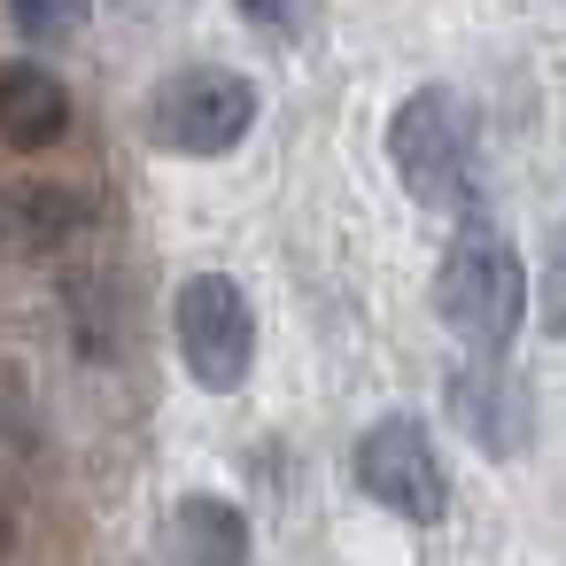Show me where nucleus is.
Listing matches in <instances>:
<instances>
[{"label": "nucleus", "instance_id": "1a4fd4ad", "mask_svg": "<svg viewBox=\"0 0 566 566\" xmlns=\"http://www.w3.org/2000/svg\"><path fill=\"white\" fill-rule=\"evenodd\" d=\"M86 226V195L71 187H17L0 195V249H48Z\"/></svg>", "mask_w": 566, "mask_h": 566}, {"label": "nucleus", "instance_id": "6e6552de", "mask_svg": "<svg viewBox=\"0 0 566 566\" xmlns=\"http://www.w3.org/2000/svg\"><path fill=\"white\" fill-rule=\"evenodd\" d=\"M63 133H71L63 78H48L40 63H9V71H0V140H9V148H55Z\"/></svg>", "mask_w": 566, "mask_h": 566}, {"label": "nucleus", "instance_id": "0eeeda50", "mask_svg": "<svg viewBox=\"0 0 566 566\" xmlns=\"http://www.w3.org/2000/svg\"><path fill=\"white\" fill-rule=\"evenodd\" d=\"M171 566H249V512L233 496H179L164 520Z\"/></svg>", "mask_w": 566, "mask_h": 566}, {"label": "nucleus", "instance_id": "7ed1b4c3", "mask_svg": "<svg viewBox=\"0 0 566 566\" xmlns=\"http://www.w3.org/2000/svg\"><path fill=\"white\" fill-rule=\"evenodd\" d=\"M256 125V86L226 63H195V71H171L156 94H148V133L156 148L171 156H233Z\"/></svg>", "mask_w": 566, "mask_h": 566}, {"label": "nucleus", "instance_id": "9b49d317", "mask_svg": "<svg viewBox=\"0 0 566 566\" xmlns=\"http://www.w3.org/2000/svg\"><path fill=\"white\" fill-rule=\"evenodd\" d=\"M233 9H241L264 40H295V32L311 24V0H233Z\"/></svg>", "mask_w": 566, "mask_h": 566}, {"label": "nucleus", "instance_id": "f257e3e1", "mask_svg": "<svg viewBox=\"0 0 566 566\" xmlns=\"http://www.w3.org/2000/svg\"><path fill=\"white\" fill-rule=\"evenodd\" d=\"M434 318L473 349V357H504L520 318H527V264L520 249L489 226V218H465L458 241L442 249V272H434Z\"/></svg>", "mask_w": 566, "mask_h": 566}, {"label": "nucleus", "instance_id": "f03ea898", "mask_svg": "<svg viewBox=\"0 0 566 566\" xmlns=\"http://www.w3.org/2000/svg\"><path fill=\"white\" fill-rule=\"evenodd\" d=\"M388 156H396V179L411 187V202H427V210H473V117H465L458 94L419 86L388 117Z\"/></svg>", "mask_w": 566, "mask_h": 566}, {"label": "nucleus", "instance_id": "f8f14e48", "mask_svg": "<svg viewBox=\"0 0 566 566\" xmlns=\"http://www.w3.org/2000/svg\"><path fill=\"white\" fill-rule=\"evenodd\" d=\"M543 318H551V334H566V218L551 226V287H543Z\"/></svg>", "mask_w": 566, "mask_h": 566}, {"label": "nucleus", "instance_id": "ddd939ff", "mask_svg": "<svg viewBox=\"0 0 566 566\" xmlns=\"http://www.w3.org/2000/svg\"><path fill=\"white\" fill-rule=\"evenodd\" d=\"M9 543H17V527H9V512H0V558H9Z\"/></svg>", "mask_w": 566, "mask_h": 566}, {"label": "nucleus", "instance_id": "39448f33", "mask_svg": "<svg viewBox=\"0 0 566 566\" xmlns=\"http://www.w3.org/2000/svg\"><path fill=\"white\" fill-rule=\"evenodd\" d=\"M349 465H357V489H365L380 512L411 520V527H434L442 504H450L442 458H434V442H427V427H419L411 411L373 419V427L357 434V458H349Z\"/></svg>", "mask_w": 566, "mask_h": 566}, {"label": "nucleus", "instance_id": "423d86ee", "mask_svg": "<svg viewBox=\"0 0 566 566\" xmlns=\"http://www.w3.org/2000/svg\"><path fill=\"white\" fill-rule=\"evenodd\" d=\"M450 411L489 458H520L535 442V396L504 373V357H473L450 373Z\"/></svg>", "mask_w": 566, "mask_h": 566}, {"label": "nucleus", "instance_id": "9d476101", "mask_svg": "<svg viewBox=\"0 0 566 566\" xmlns=\"http://www.w3.org/2000/svg\"><path fill=\"white\" fill-rule=\"evenodd\" d=\"M9 17L24 40H71L86 32V0H9Z\"/></svg>", "mask_w": 566, "mask_h": 566}, {"label": "nucleus", "instance_id": "20e7f679", "mask_svg": "<svg viewBox=\"0 0 566 566\" xmlns=\"http://www.w3.org/2000/svg\"><path fill=\"white\" fill-rule=\"evenodd\" d=\"M171 334H179V365L210 396H233L256 365V311L226 272H195L171 295Z\"/></svg>", "mask_w": 566, "mask_h": 566}]
</instances>
